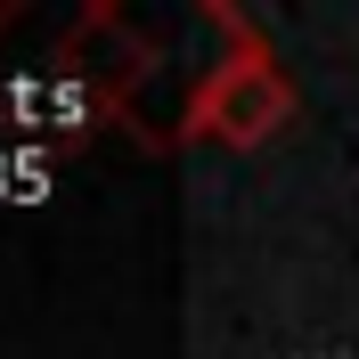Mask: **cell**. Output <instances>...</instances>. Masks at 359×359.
Masks as SVG:
<instances>
[{"label":"cell","instance_id":"obj_1","mask_svg":"<svg viewBox=\"0 0 359 359\" xmlns=\"http://www.w3.org/2000/svg\"><path fill=\"white\" fill-rule=\"evenodd\" d=\"M204 25H212L229 49L196 74L188 107H180V139H212V147H237V156H253V147H269V139L294 123L302 90L286 82L278 49L262 41V25H253L245 8H204Z\"/></svg>","mask_w":359,"mask_h":359}]
</instances>
